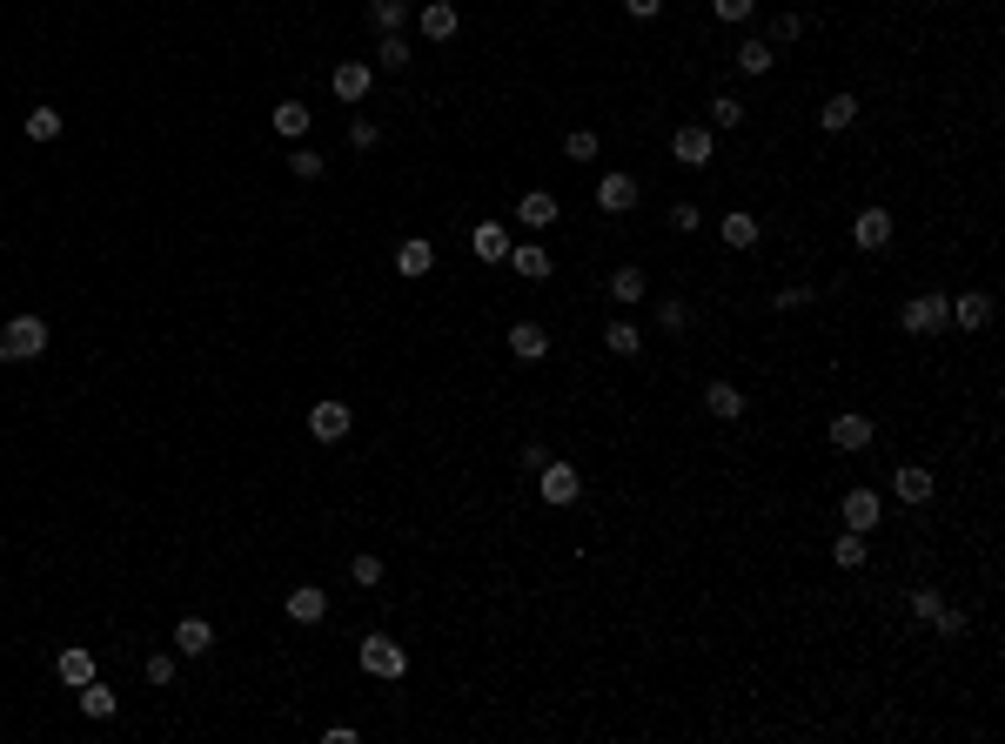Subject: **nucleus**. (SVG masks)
Returning <instances> with one entry per match:
<instances>
[{
	"mask_svg": "<svg viewBox=\"0 0 1005 744\" xmlns=\"http://www.w3.org/2000/svg\"><path fill=\"white\" fill-rule=\"evenodd\" d=\"M41 349H47V322H41V316L0 322V362H34Z\"/></svg>",
	"mask_w": 1005,
	"mask_h": 744,
	"instance_id": "nucleus-1",
	"label": "nucleus"
},
{
	"mask_svg": "<svg viewBox=\"0 0 1005 744\" xmlns=\"http://www.w3.org/2000/svg\"><path fill=\"white\" fill-rule=\"evenodd\" d=\"M356 664H362V671H369V677H382V684H396V677L409 671V651H402L396 637H382V631H376V637H362Z\"/></svg>",
	"mask_w": 1005,
	"mask_h": 744,
	"instance_id": "nucleus-2",
	"label": "nucleus"
},
{
	"mask_svg": "<svg viewBox=\"0 0 1005 744\" xmlns=\"http://www.w3.org/2000/svg\"><path fill=\"white\" fill-rule=\"evenodd\" d=\"M536 496H543L550 510H570V503H577V496H583V476L570 470L563 456H550V463L536 470Z\"/></svg>",
	"mask_w": 1005,
	"mask_h": 744,
	"instance_id": "nucleus-3",
	"label": "nucleus"
},
{
	"mask_svg": "<svg viewBox=\"0 0 1005 744\" xmlns=\"http://www.w3.org/2000/svg\"><path fill=\"white\" fill-rule=\"evenodd\" d=\"M945 309H952V295H938V289L912 295V302H905V329H912V336H938V329H945Z\"/></svg>",
	"mask_w": 1005,
	"mask_h": 744,
	"instance_id": "nucleus-4",
	"label": "nucleus"
},
{
	"mask_svg": "<svg viewBox=\"0 0 1005 744\" xmlns=\"http://www.w3.org/2000/svg\"><path fill=\"white\" fill-rule=\"evenodd\" d=\"M838 517H845V530H858V537H871L878 530V517H885V503H878V490H845V503H838Z\"/></svg>",
	"mask_w": 1005,
	"mask_h": 744,
	"instance_id": "nucleus-5",
	"label": "nucleus"
},
{
	"mask_svg": "<svg viewBox=\"0 0 1005 744\" xmlns=\"http://www.w3.org/2000/svg\"><path fill=\"white\" fill-rule=\"evenodd\" d=\"M892 496L918 510V503H932V496H938V476L925 470V463H898V470H892Z\"/></svg>",
	"mask_w": 1005,
	"mask_h": 744,
	"instance_id": "nucleus-6",
	"label": "nucleus"
},
{
	"mask_svg": "<svg viewBox=\"0 0 1005 744\" xmlns=\"http://www.w3.org/2000/svg\"><path fill=\"white\" fill-rule=\"evenodd\" d=\"M945 322H959L965 336H979V329H992V295H985V289H965V295H952V309H945Z\"/></svg>",
	"mask_w": 1005,
	"mask_h": 744,
	"instance_id": "nucleus-7",
	"label": "nucleus"
},
{
	"mask_svg": "<svg viewBox=\"0 0 1005 744\" xmlns=\"http://www.w3.org/2000/svg\"><path fill=\"white\" fill-rule=\"evenodd\" d=\"M329 88H335V101L356 108V101H369V88H376V68H369V61H342V68L329 74Z\"/></svg>",
	"mask_w": 1005,
	"mask_h": 744,
	"instance_id": "nucleus-8",
	"label": "nucleus"
},
{
	"mask_svg": "<svg viewBox=\"0 0 1005 744\" xmlns=\"http://www.w3.org/2000/svg\"><path fill=\"white\" fill-rule=\"evenodd\" d=\"M851 242L865 248V255H878V248L892 242V208H858V222H851Z\"/></svg>",
	"mask_w": 1005,
	"mask_h": 744,
	"instance_id": "nucleus-9",
	"label": "nucleus"
},
{
	"mask_svg": "<svg viewBox=\"0 0 1005 744\" xmlns=\"http://www.w3.org/2000/svg\"><path fill=\"white\" fill-rule=\"evenodd\" d=\"M670 155H677V168H704V161H711V128H704V121L677 128V135H670Z\"/></svg>",
	"mask_w": 1005,
	"mask_h": 744,
	"instance_id": "nucleus-10",
	"label": "nucleus"
},
{
	"mask_svg": "<svg viewBox=\"0 0 1005 744\" xmlns=\"http://www.w3.org/2000/svg\"><path fill=\"white\" fill-rule=\"evenodd\" d=\"M597 208H603V215H630V208H637V175H624V168H617V175H603L597 181Z\"/></svg>",
	"mask_w": 1005,
	"mask_h": 744,
	"instance_id": "nucleus-11",
	"label": "nucleus"
},
{
	"mask_svg": "<svg viewBox=\"0 0 1005 744\" xmlns=\"http://www.w3.org/2000/svg\"><path fill=\"white\" fill-rule=\"evenodd\" d=\"M510 215H516L523 228H536V235H543V228L557 222V195H550V188H530V195H516Z\"/></svg>",
	"mask_w": 1005,
	"mask_h": 744,
	"instance_id": "nucleus-12",
	"label": "nucleus"
},
{
	"mask_svg": "<svg viewBox=\"0 0 1005 744\" xmlns=\"http://www.w3.org/2000/svg\"><path fill=\"white\" fill-rule=\"evenodd\" d=\"M416 27H423V41H456V27H463V21H456V7H449V0H423V7H416Z\"/></svg>",
	"mask_w": 1005,
	"mask_h": 744,
	"instance_id": "nucleus-13",
	"label": "nucleus"
},
{
	"mask_svg": "<svg viewBox=\"0 0 1005 744\" xmlns=\"http://www.w3.org/2000/svg\"><path fill=\"white\" fill-rule=\"evenodd\" d=\"M510 356L516 362H543L550 356V329H543V322H510Z\"/></svg>",
	"mask_w": 1005,
	"mask_h": 744,
	"instance_id": "nucleus-14",
	"label": "nucleus"
},
{
	"mask_svg": "<svg viewBox=\"0 0 1005 744\" xmlns=\"http://www.w3.org/2000/svg\"><path fill=\"white\" fill-rule=\"evenodd\" d=\"M309 436L315 443H342V436H349V403H315L309 409Z\"/></svg>",
	"mask_w": 1005,
	"mask_h": 744,
	"instance_id": "nucleus-15",
	"label": "nucleus"
},
{
	"mask_svg": "<svg viewBox=\"0 0 1005 744\" xmlns=\"http://www.w3.org/2000/svg\"><path fill=\"white\" fill-rule=\"evenodd\" d=\"M871 436H878V429H871V416H858V409L831 416V443H838V450H871Z\"/></svg>",
	"mask_w": 1005,
	"mask_h": 744,
	"instance_id": "nucleus-16",
	"label": "nucleus"
},
{
	"mask_svg": "<svg viewBox=\"0 0 1005 744\" xmlns=\"http://www.w3.org/2000/svg\"><path fill=\"white\" fill-rule=\"evenodd\" d=\"M295 617V624H322L329 617V590H315V584H295L289 590V604H282Z\"/></svg>",
	"mask_w": 1005,
	"mask_h": 744,
	"instance_id": "nucleus-17",
	"label": "nucleus"
},
{
	"mask_svg": "<svg viewBox=\"0 0 1005 744\" xmlns=\"http://www.w3.org/2000/svg\"><path fill=\"white\" fill-rule=\"evenodd\" d=\"M175 651L181 657H208L215 651V624H208V617H181L175 624Z\"/></svg>",
	"mask_w": 1005,
	"mask_h": 744,
	"instance_id": "nucleus-18",
	"label": "nucleus"
},
{
	"mask_svg": "<svg viewBox=\"0 0 1005 744\" xmlns=\"http://www.w3.org/2000/svg\"><path fill=\"white\" fill-rule=\"evenodd\" d=\"M503 262H510V269L523 275V282H550V269H557V262L543 255V242H523V248H510Z\"/></svg>",
	"mask_w": 1005,
	"mask_h": 744,
	"instance_id": "nucleus-19",
	"label": "nucleus"
},
{
	"mask_svg": "<svg viewBox=\"0 0 1005 744\" xmlns=\"http://www.w3.org/2000/svg\"><path fill=\"white\" fill-rule=\"evenodd\" d=\"M717 235H724V248H758L764 222L751 215V208H737V215H724V222H717Z\"/></svg>",
	"mask_w": 1005,
	"mask_h": 744,
	"instance_id": "nucleus-20",
	"label": "nucleus"
},
{
	"mask_svg": "<svg viewBox=\"0 0 1005 744\" xmlns=\"http://www.w3.org/2000/svg\"><path fill=\"white\" fill-rule=\"evenodd\" d=\"M54 677H61V684H74V691H81V684H88V677H94V651H88V644H67V651L54 657Z\"/></svg>",
	"mask_w": 1005,
	"mask_h": 744,
	"instance_id": "nucleus-21",
	"label": "nucleus"
},
{
	"mask_svg": "<svg viewBox=\"0 0 1005 744\" xmlns=\"http://www.w3.org/2000/svg\"><path fill=\"white\" fill-rule=\"evenodd\" d=\"M429 269H436V248H429L423 235H409V242L396 248V275H409V282H416V275H429Z\"/></svg>",
	"mask_w": 1005,
	"mask_h": 744,
	"instance_id": "nucleus-22",
	"label": "nucleus"
},
{
	"mask_svg": "<svg viewBox=\"0 0 1005 744\" xmlns=\"http://www.w3.org/2000/svg\"><path fill=\"white\" fill-rule=\"evenodd\" d=\"M704 409H711L717 423H737V416H744V389H737V383H711V389H704Z\"/></svg>",
	"mask_w": 1005,
	"mask_h": 744,
	"instance_id": "nucleus-23",
	"label": "nucleus"
},
{
	"mask_svg": "<svg viewBox=\"0 0 1005 744\" xmlns=\"http://www.w3.org/2000/svg\"><path fill=\"white\" fill-rule=\"evenodd\" d=\"M469 255H476V262H503V255H510V235H503L496 222L469 228Z\"/></svg>",
	"mask_w": 1005,
	"mask_h": 744,
	"instance_id": "nucleus-24",
	"label": "nucleus"
},
{
	"mask_svg": "<svg viewBox=\"0 0 1005 744\" xmlns=\"http://www.w3.org/2000/svg\"><path fill=\"white\" fill-rule=\"evenodd\" d=\"M778 68V47L771 41H744L737 47V74H771Z\"/></svg>",
	"mask_w": 1005,
	"mask_h": 744,
	"instance_id": "nucleus-25",
	"label": "nucleus"
},
{
	"mask_svg": "<svg viewBox=\"0 0 1005 744\" xmlns=\"http://www.w3.org/2000/svg\"><path fill=\"white\" fill-rule=\"evenodd\" d=\"M818 121H825V128H831V135H845V128H851V121H858V94H831V101H825V108H818Z\"/></svg>",
	"mask_w": 1005,
	"mask_h": 744,
	"instance_id": "nucleus-26",
	"label": "nucleus"
},
{
	"mask_svg": "<svg viewBox=\"0 0 1005 744\" xmlns=\"http://www.w3.org/2000/svg\"><path fill=\"white\" fill-rule=\"evenodd\" d=\"M865 557H871V543L858 537V530H845V537L831 543V564H838V570H865Z\"/></svg>",
	"mask_w": 1005,
	"mask_h": 744,
	"instance_id": "nucleus-27",
	"label": "nucleus"
},
{
	"mask_svg": "<svg viewBox=\"0 0 1005 744\" xmlns=\"http://www.w3.org/2000/svg\"><path fill=\"white\" fill-rule=\"evenodd\" d=\"M81 711H88V718H114V711H121V698H114L101 677H88V684H81Z\"/></svg>",
	"mask_w": 1005,
	"mask_h": 744,
	"instance_id": "nucleus-28",
	"label": "nucleus"
},
{
	"mask_svg": "<svg viewBox=\"0 0 1005 744\" xmlns=\"http://www.w3.org/2000/svg\"><path fill=\"white\" fill-rule=\"evenodd\" d=\"M409 61H416V47L402 41V34H382V41H376V68L402 74V68H409Z\"/></svg>",
	"mask_w": 1005,
	"mask_h": 744,
	"instance_id": "nucleus-29",
	"label": "nucleus"
},
{
	"mask_svg": "<svg viewBox=\"0 0 1005 744\" xmlns=\"http://www.w3.org/2000/svg\"><path fill=\"white\" fill-rule=\"evenodd\" d=\"M603 349H610V356H637V349H644V329H637V322H610V329H603Z\"/></svg>",
	"mask_w": 1005,
	"mask_h": 744,
	"instance_id": "nucleus-30",
	"label": "nucleus"
},
{
	"mask_svg": "<svg viewBox=\"0 0 1005 744\" xmlns=\"http://www.w3.org/2000/svg\"><path fill=\"white\" fill-rule=\"evenodd\" d=\"M402 21H409V0H369V27H382V34H402Z\"/></svg>",
	"mask_w": 1005,
	"mask_h": 744,
	"instance_id": "nucleus-31",
	"label": "nucleus"
},
{
	"mask_svg": "<svg viewBox=\"0 0 1005 744\" xmlns=\"http://www.w3.org/2000/svg\"><path fill=\"white\" fill-rule=\"evenodd\" d=\"M61 108H27V141H61Z\"/></svg>",
	"mask_w": 1005,
	"mask_h": 744,
	"instance_id": "nucleus-32",
	"label": "nucleus"
},
{
	"mask_svg": "<svg viewBox=\"0 0 1005 744\" xmlns=\"http://www.w3.org/2000/svg\"><path fill=\"white\" fill-rule=\"evenodd\" d=\"M657 329H664V336H684V329H691V302H684V295L657 302Z\"/></svg>",
	"mask_w": 1005,
	"mask_h": 744,
	"instance_id": "nucleus-33",
	"label": "nucleus"
},
{
	"mask_svg": "<svg viewBox=\"0 0 1005 744\" xmlns=\"http://www.w3.org/2000/svg\"><path fill=\"white\" fill-rule=\"evenodd\" d=\"M275 135L302 141V135H309V108H302V101H282V108H275Z\"/></svg>",
	"mask_w": 1005,
	"mask_h": 744,
	"instance_id": "nucleus-34",
	"label": "nucleus"
},
{
	"mask_svg": "<svg viewBox=\"0 0 1005 744\" xmlns=\"http://www.w3.org/2000/svg\"><path fill=\"white\" fill-rule=\"evenodd\" d=\"M610 295H617V302H644V269H630V262L610 269Z\"/></svg>",
	"mask_w": 1005,
	"mask_h": 744,
	"instance_id": "nucleus-35",
	"label": "nucleus"
},
{
	"mask_svg": "<svg viewBox=\"0 0 1005 744\" xmlns=\"http://www.w3.org/2000/svg\"><path fill=\"white\" fill-rule=\"evenodd\" d=\"M141 671H148V684H155V691H168V684L181 677V664H175V651H155L148 664H141Z\"/></svg>",
	"mask_w": 1005,
	"mask_h": 744,
	"instance_id": "nucleus-36",
	"label": "nucleus"
},
{
	"mask_svg": "<svg viewBox=\"0 0 1005 744\" xmlns=\"http://www.w3.org/2000/svg\"><path fill=\"white\" fill-rule=\"evenodd\" d=\"M711 128H744V101L737 94H717L711 101Z\"/></svg>",
	"mask_w": 1005,
	"mask_h": 744,
	"instance_id": "nucleus-37",
	"label": "nucleus"
},
{
	"mask_svg": "<svg viewBox=\"0 0 1005 744\" xmlns=\"http://www.w3.org/2000/svg\"><path fill=\"white\" fill-rule=\"evenodd\" d=\"M322 168H329V161L315 155V148H295V155H289V175L295 181H322Z\"/></svg>",
	"mask_w": 1005,
	"mask_h": 744,
	"instance_id": "nucleus-38",
	"label": "nucleus"
},
{
	"mask_svg": "<svg viewBox=\"0 0 1005 744\" xmlns=\"http://www.w3.org/2000/svg\"><path fill=\"white\" fill-rule=\"evenodd\" d=\"M563 155L570 161H597V135H590V128H570V135H563Z\"/></svg>",
	"mask_w": 1005,
	"mask_h": 744,
	"instance_id": "nucleus-39",
	"label": "nucleus"
},
{
	"mask_svg": "<svg viewBox=\"0 0 1005 744\" xmlns=\"http://www.w3.org/2000/svg\"><path fill=\"white\" fill-rule=\"evenodd\" d=\"M349 577H356L362 590H376V584H382V557H376V550H362L356 564H349Z\"/></svg>",
	"mask_w": 1005,
	"mask_h": 744,
	"instance_id": "nucleus-40",
	"label": "nucleus"
},
{
	"mask_svg": "<svg viewBox=\"0 0 1005 744\" xmlns=\"http://www.w3.org/2000/svg\"><path fill=\"white\" fill-rule=\"evenodd\" d=\"M711 14H717V21H751V14H758V0H711Z\"/></svg>",
	"mask_w": 1005,
	"mask_h": 744,
	"instance_id": "nucleus-41",
	"label": "nucleus"
},
{
	"mask_svg": "<svg viewBox=\"0 0 1005 744\" xmlns=\"http://www.w3.org/2000/svg\"><path fill=\"white\" fill-rule=\"evenodd\" d=\"M798 34H804V14H778V21H771V47H791Z\"/></svg>",
	"mask_w": 1005,
	"mask_h": 744,
	"instance_id": "nucleus-42",
	"label": "nucleus"
},
{
	"mask_svg": "<svg viewBox=\"0 0 1005 744\" xmlns=\"http://www.w3.org/2000/svg\"><path fill=\"white\" fill-rule=\"evenodd\" d=\"M670 228H677V235H697V228H704L697 202H677V208H670Z\"/></svg>",
	"mask_w": 1005,
	"mask_h": 744,
	"instance_id": "nucleus-43",
	"label": "nucleus"
},
{
	"mask_svg": "<svg viewBox=\"0 0 1005 744\" xmlns=\"http://www.w3.org/2000/svg\"><path fill=\"white\" fill-rule=\"evenodd\" d=\"M938 604H945V597H938L932 584H918V590H912V617H925V624H932V617H938Z\"/></svg>",
	"mask_w": 1005,
	"mask_h": 744,
	"instance_id": "nucleus-44",
	"label": "nucleus"
},
{
	"mask_svg": "<svg viewBox=\"0 0 1005 744\" xmlns=\"http://www.w3.org/2000/svg\"><path fill=\"white\" fill-rule=\"evenodd\" d=\"M938 637H965V610H952V604H938Z\"/></svg>",
	"mask_w": 1005,
	"mask_h": 744,
	"instance_id": "nucleus-45",
	"label": "nucleus"
},
{
	"mask_svg": "<svg viewBox=\"0 0 1005 744\" xmlns=\"http://www.w3.org/2000/svg\"><path fill=\"white\" fill-rule=\"evenodd\" d=\"M349 148H376V121H369V114L349 121Z\"/></svg>",
	"mask_w": 1005,
	"mask_h": 744,
	"instance_id": "nucleus-46",
	"label": "nucleus"
},
{
	"mask_svg": "<svg viewBox=\"0 0 1005 744\" xmlns=\"http://www.w3.org/2000/svg\"><path fill=\"white\" fill-rule=\"evenodd\" d=\"M550 456H557V450H550V443H523V470H543V463H550Z\"/></svg>",
	"mask_w": 1005,
	"mask_h": 744,
	"instance_id": "nucleus-47",
	"label": "nucleus"
},
{
	"mask_svg": "<svg viewBox=\"0 0 1005 744\" xmlns=\"http://www.w3.org/2000/svg\"><path fill=\"white\" fill-rule=\"evenodd\" d=\"M624 14H630V21H657V14H664V0H624Z\"/></svg>",
	"mask_w": 1005,
	"mask_h": 744,
	"instance_id": "nucleus-48",
	"label": "nucleus"
}]
</instances>
